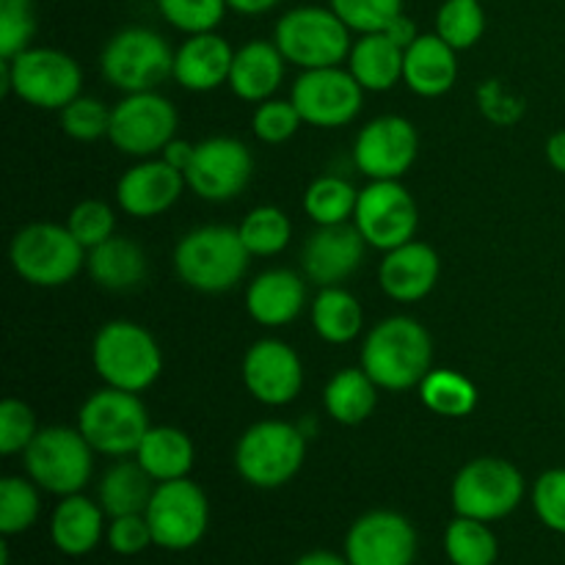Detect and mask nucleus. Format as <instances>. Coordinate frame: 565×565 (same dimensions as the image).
<instances>
[{"instance_id": "1", "label": "nucleus", "mask_w": 565, "mask_h": 565, "mask_svg": "<svg viewBox=\"0 0 565 565\" xmlns=\"http://www.w3.org/2000/svg\"><path fill=\"white\" fill-rule=\"evenodd\" d=\"M434 364V340L419 320L395 315L375 326L362 348V367L386 392H406L423 384Z\"/></svg>"}, {"instance_id": "2", "label": "nucleus", "mask_w": 565, "mask_h": 565, "mask_svg": "<svg viewBox=\"0 0 565 565\" xmlns=\"http://www.w3.org/2000/svg\"><path fill=\"white\" fill-rule=\"evenodd\" d=\"M248 248L241 232L232 226L210 224L191 230L174 248V270L191 290L230 292L243 281L248 270Z\"/></svg>"}, {"instance_id": "3", "label": "nucleus", "mask_w": 565, "mask_h": 565, "mask_svg": "<svg viewBox=\"0 0 565 565\" xmlns=\"http://www.w3.org/2000/svg\"><path fill=\"white\" fill-rule=\"evenodd\" d=\"M92 362L105 386L143 392L163 373V353L149 329L132 320H110L97 331Z\"/></svg>"}, {"instance_id": "4", "label": "nucleus", "mask_w": 565, "mask_h": 565, "mask_svg": "<svg viewBox=\"0 0 565 565\" xmlns=\"http://www.w3.org/2000/svg\"><path fill=\"white\" fill-rule=\"evenodd\" d=\"M83 72L72 55L55 47H28L0 58V92L44 110H61L81 97Z\"/></svg>"}, {"instance_id": "5", "label": "nucleus", "mask_w": 565, "mask_h": 565, "mask_svg": "<svg viewBox=\"0 0 565 565\" xmlns=\"http://www.w3.org/2000/svg\"><path fill=\"white\" fill-rule=\"evenodd\" d=\"M307 434L285 419H263L241 436L235 469L254 489H281L307 461Z\"/></svg>"}, {"instance_id": "6", "label": "nucleus", "mask_w": 565, "mask_h": 565, "mask_svg": "<svg viewBox=\"0 0 565 565\" xmlns=\"http://www.w3.org/2000/svg\"><path fill=\"white\" fill-rule=\"evenodd\" d=\"M351 28L326 6H298L276 22L274 42L287 64L301 70L340 66L351 55Z\"/></svg>"}, {"instance_id": "7", "label": "nucleus", "mask_w": 565, "mask_h": 565, "mask_svg": "<svg viewBox=\"0 0 565 565\" xmlns=\"http://www.w3.org/2000/svg\"><path fill=\"white\" fill-rule=\"evenodd\" d=\"M14 274L33 287L70 285L86 265V248L77 243L70 226L39 224L22 226L9 246Z\"/></svg>"}, {"instance_id": "8", "label": "nucleus", "mask_w": 565, "mask_h": 565, "mask_svg": "<svg viewBox=\"0 0 565 565\" xmlns=\"http://www.w3.org/2000/svg\"><path fill=\"white\" fill-rule=\"evenodd\" d=\"M22 463L33 483L55 497L81 494L94 472V450L77 428L50 425L39 428L22 452Z\"/></svg>"}, {"instance_id": "9", "label": "nucleus", "mask_w": 565, "mask_h": 565, "mask_svg": "<svg viewBox=\"0 0 565 565\" xmlns=\"http://www.w3.org/2000/svg\"><path fill=\"white\" fill-rule=\"evenodd\" d=\"M174 55L158 31L132 25L108 39L99 55V70L119 92H154L166 77H174Z\"/></svg>"}, {"instance_id": "10", "label": "nucleus", "mask_w": 565, "mask_h": 565, "mask_svg": "<svg viewBox=\"0 0 565 565\" xmlns=\"http://www.w3.org/2000/svg\"><path fill=\"white\" fill-rule=\"evenodd\" d=\"M524 475L511 461L497 456L472 458L458 469L452 480L450 500L456 516L480 519V522H500L511 516L524 500Z\"/></svg>"}, {"instance_id": "11", "label": "nucleus", "mask_w": 565, "mask_h": 565, "mask_svg": "<svg viewBox=\"0 0 565 565\" xmlns=\"http://www.w3.org/2000/svg\"><path fill=\"white\" fill-rule=\"evenodd\" d=\"M149 428L152 425H149V414L141 397L136 392L114 390V386H105V390L88 395L77 414V430L86 436L92 450L99 456H136Z\"/></svg>"}, {"instance_id": "12", "label": "nucleus", "mask_w": 565, "mask_h": 565, "mask_svg": "<svg viewBox=\"0 0 565 565\" xmlns=\"http://www.w3.org/2000/svg\"><path fill=\"white\" fill-rule=\"evenodd\" d=\"M143 516L152 530L154 546L166 552H188L207 533L210 502L193 480H166L154 486Z\"/></svg>"}, {"instance_id": "13", "label": "nucleus", "mask_w": 565, "mask_h": 565, "mask_svg": "<svg viewBox=\"0 0 565 565\" xmlns=\"http://www.w3.org/2000/svg\"><path fill=\"white\" fill-rule=\"evenodd\" d=\"M180 116L171 99L158 92L127 94L110 114L108 138L121 154L152 158L177 138Z\"/></svg>"}, {"instance_id": "14", "label": "nucleus", "mask_w": 565, "mask_h": 565, "mask_svg": "<svg viewBox=\"0 0 565 565\" xmlns=\"http://www.w3.org/2000/svg\"><path fill=\"white\" fill-rule=\"evenodd\" d=\"M353 224L367 246L392 252L417 237L419 207L401 180H370V185L359 191Z\"/></svg>"}, {"instance_id": "15", "label": "nucleus", "mask_w": 565, "mask_h": 565, "mask_svg": "<svg viewBox=\"0 0 565 565\" xmlns=\"http://www.w3.org/2000/svg\"><path fill=\"white\" fill-rule=\"evenodd\" d=\"M290 99L303 125L334 130L356 119L364 105V88L359 86L351 70L323 66V70H303L292 86Z\"/></svg>"}, {"instance_id": "16", "label": "nucleus", "mask_w": 565, "mask_h": 565, "mask_svg": "<svg viewBox=\"0 0 565 565\" xmlns=\"http://www.w3.org/2000/svg\"><path fill=\"white\" fill-rule=\"evenodd\" d=\"M254 174L252 149L232 136H215L196 143L185 182L199 199L207 202H230L241 196Z\"/></svg>"}, {"instance_id": "17", "label": "nucleus", "mask_w": 565, "mask_h": 565, "mask_svg": "<svg viewBox=\"0 0 565 565\" xmlns=\"http://www.w3.org/2000/svg\"><path fill=\"white\" fill-rule=\"evenodd\" d=\"M419 535L397 511H370L351 524L342 555L351 565H414Z\"/></svg>"}, {"instance_id": "18", "label": "nucleus", "mask_w": 565, "mask_h": 565, "mask_svg": "<svg viewBox=\"0 0 565 565\" xmlns=\"http://www.w3.org/2000/svg\"><path fill=\"white\" fill-rule=\"evenodd\" d=\"M419 154V132L406 116H379L359 130L353 163L370 180H401Z\"/></svg>"}, {"instance_id": "19", "label": "nucleus", "mask_w": 565, "mask_h": 565, "mask_svg": "<svg viewBox=\"0 0 565 565\" xmlns=\"http://www.w3.org/2000/svg\"><path fill=\"white\" fill-rule=\"evenodd\" d=\"M243 384L263 406H287L303 390L301 356L281 340H257L243 356Z\"/></svg>"}, {"instance_id": "20", "label": "nucleus", "mask_w": 565, "mask_h": 565, "mask_svg": "<svg viewBox=\"0 0 565 565\" xmlns=\"http://www.w3.org/2000/svg\"><path fill=\"white\" fill-rule=\"evenodd\" d=\"M364 252H367V241L356 230V224L318 226L303 243V276L318 287H337L362 268Z\"/></svg>"}, {"instance_id": "21", "label": "nucleus", "mask_w": 565, "mask_h": 565, "mask_svg": "<svg viewBox=\"0 0 565 565\" xmlns=\"http://www.w3.org/2000/svg\"><path fill=\"white\" fill-rule=\"evenodd\" d=\"M185 185V174L163 158H143L121 174L116 185V202L132 218H158L174 207Z\"/></svg>"}, {"instance_id": "22", "label": "nucleus", "mask_w": 565, "mask_h": 565, "mask_svg": "<svg viewBox=\"0 0 565 565\" xmlns=\"http://www.w3.org/2000/svg\"><path fill=\"white\" fill-rule=\"evenodd\" d=\"M441 274V259L434 246L423 241H408L384 252L379 268L381 290L401 303H417L436 287Z\"/></svg>"}, {"instance_id": "23", "label": "nucleus", "mask_w": 565, "mask_h": 565, "mask_svg": "<svg viewBox=\"0 0 565 565\" xmlns=\"http://www.w3.org/2000/svg\"><path fill=\"white\" fill-rule=\"evenodd\" d=\"M235 50L215 31L193 33L180 44L174 55V81L185 92H215L221 83H230Z\"/></svg>"}, {"instance_id": "24", "label": "nucleus", "mask_w": 565, "mask_h": 565, "mask_svg": "<svg viewBox=\"0 0 565 565\" xmlns=\"http://www.w3.org/2000/svg\"><path fill=\"white\" fill-rule=\"evenodd\" d=\"M303 307H307V281L296 270H265L246 290L248 315L268 329L292 323L303 312Z\"/></svg>"}, {"instance_id": "25", "label": "nucleus", "mask_w": 565, "mask_h": 565, "mask_svg": "<svg viewBox=\"0 0 565 565\" xmlns=\"http://www.w3.org/2000/svg\"><path fill=\"white\" fill-rule=\"evenodd\" d=\"M458 50H452L439 33H419L406 47L403 83L419 97H441L458 81Z\"/></svg>"}, {"instance_id": "26", "label": "nucleus", "mask_w": 565, "mask_h": 565, "mask_svg": "<svg viewBox=\"0 0 565 565\" xmlns=\"http://www.w3.org/2000/svg\"><path fill=\"white\" fill-rule=\"evenodd\" d=\"M103 505L83 494L61 497L50 519V539L53 546L66 557H83L99 546L108 527H105Z\"/></svg>"}, {"instance_id": "27", "label": "nucleus", "mask_w": 565, "mask_h": 565, "mask_svg": "<svg viewBox=\"0 0 565 565\" xmlns=\"http://www.w3.org/2000/svg\"><path fill=\"white\" fill-rule=\"evenodd\" d=\"M285 64L287 58L276 42H254L243 44L235 50V61H232L230 72V88L235 97L246 99V103H265L276 94V88L285 81Z\"/></svg>"}, {"instance_id": "28", "label": "nucleus", "mask_w": 565, "mask_h": 565, "mask_svg": "<svg viewBox=\"0 0 565 565\" xmlns=\"http://www.w3.org/2000/svg\"><path fill=\"white\" fill-rule=\"evenodd\" d=\"M403 61L406 50L386 33H362L348 55V70L364 92H390L403 81Z\"/></svg>"}, {"instance_id": "29", "label": "nucleus", "mask_w": 565, "mask_h": 565, "mask_svg": "<svg viewBox=\"0 0 565 565\" xmlns=\"http://www.w3.org/2000/svg\"><path fill=\"white\" fill-rule=\"evenodd\" d=\"M94 285L110 292H127L147 279V254L130 237H108L86 257Z\"/></svg>"}, {"instance_id": "30", "label": "nucleus", "mask_w": 565, "mask_h": 565, "mask_svg": "<svg viewBox=\"0 0 565 565\" xmlns=\"http://www.w3.org/2000/svg\"><path fill=\"white\" fill-rule=\"evenodd\" d=\"M136 461L147 469L154 483H166V480H180L191 475L196 450L185 430L154 425L138 445Z\"/></svg>"}, {"instance_id": "31", "label": "nucleus", "mask_w": 565, "mask_h": 565, "mask_svg": "<svg viewBox=\"0 0 565 565\" xmlns=\"http://www.w3.org/2000/svg\"><path fill=\"white\" fill-rule=\"evenodd\" d=\"M154 480L138 461H116L99 480V505L108 513V519L130 516V513L147 511L149 500L154 494Z\"/></svg>"}, {"instance_id": "32", "label": "nucleus", "mask_w": 565, "mask_h": 565, "mask_svg": "<svg viewBox=\"0 0 565 565\" xmlns=\"http://www.w3.org/2000/svg\"><path fill=\"white\" fill-rule=\"evenodd\" d=\"M379 406V384L364 367H345L326 384L323 408L340 425H362Z\"/></svg>"}, {"instance_id": "33", "label": "nucleus", "mask_w": 565, "mask_h": 565, "mask_svg": "<svg viewBox=\"0 0 565 565\" xmlns=\"http://www.w3.org/2000/svg\"><path fill=\"white\" fill-rule=\"evenodd\" d=\"M312 326L320 340L331 345H348L359 337L364 326L362 303L345 287H320L312 301Z\"/></svg>"}, {"instance_id": "34", "label": "nucleus", "mask_w": 565, "mask_h": 565, "mask_svg": "<svg viewBox=\"0 0 565 565\" xmlns=\"http://www.w3.org/2000/svg\"><path fill=\"white\" fill-rule=\"evenodd\" d=\"M419 397H423L428 412L447 419L467 417L478 406L475 384L467 375L456 373V370H430L423 384H419Z\"/></svg>"}, {"instance_id": "35", "label": "nucleus", "mask_w": 565, "mask_h": 565, "mask_svg": "<svg viewBox=\"0 0 565 565\" xmlns=\"http://www.w3.org/2000/svg\"><path fill=\"white\" fill-rule=\"evenodd\" d=\"M359 191L345 177L326 174L318 177L303 193V210L318 226L348 224L356 213Z\"/></svg>"}, {"instance_id": "36", "label": "nucleus", "mask_w": 565, "mask_h": 565, "mask_svg": "<svg viewBox=\"0 0 565 565\" xmlns=\"http://www.w3.org/2000/svg\"><path fill=\"white\" fill-rule=\"evenodd\" d=\"M445 552L452 565H494L500 557V544L489 522L456 516L445 530Z\"/></svg>"}, {"instance_id": "37", "label": "nucleus", "mask_w": 565, "mask_h": 565, "mask_svg": "<svg viewBox=\"0 0 565 565\" xmlns=\"http://www.w3.org/2000/svg\"><path fill=\"white\" fill-rule=\"evenodd\" d=\"M237 232L252 257H276L290 243L292 224L285 210L274 207V204H259V207L248 210Z\"/></svg>"}, {"instance_id": "38", "label": "nucleus", "mask_w": 565, "mask_h": 565, "mask_svg": "<svg viewBox=\"0 0 565 565\" xmlns=\"http://www.w3.org/2000/svg\"><path fill=\"white\" fill-rule=\"evenodd\" d=\"M39 486L31 478H9L0 480V533L6 539L22 535L39 522L42 513V497Z\"/></svg>"}, {"instance_id": "39", "label": "nucleus", "mask_w": 565, "mask_h": 565, "mask_svg": "<svg viewBox=\"0 0 565 565\" xmlns=\"http://www.w3.org/2000/svg\"><path fill=\"white\" fill-rule=\"evenodd\" d=\"M436 33L452 50H469L483 39V0H445L436 11Z\"/></svg>"}, {"instance_id": "40", "label": "nucleus", "mask_w": 565, "mask_h": 565, "mask_svg": "<svg viewBox=\"0 0 565 565\" xmlns=\"http://www.w3.org/2000/svg\"><path fill=\"white\" fill-rule=\"evenodd\" d=\"M158 9L169 25L193 36V33L215 31L230 3L226 0H158Z\"/></svg>"}, {"instance_id": "41", "label": "nucleus", "mask_w": 565, "mask_h": 565, "mask_svg": "<svg viewBox=\"0 0 565 565\" xmlns=\"http://www.w3.org/2000/svg\"><path fill=\"white\" fill-rule=\"evenodd\" d=\"M331 9L351 31L362 36V33H384L403 14V0H331Z\"/></svg>"}, {"instance_id": "42", "label": "nucleus", "mask_w": 565, "mask_h": 565, "mask_svg": "<svg viewBox=\"0 0 565 565\" xmlns=\"http://www.w3.org/2000/svg\"><path fill=\"white\" fill-rule=\"evenodd\" d=\"M61 114V130L75 141H97V138L108 136L110 130V114L114 108L97 97H75Z\"/></svg>"}, {"instance_id": "43", "label": "nucleus", "mask_w": 565, "mask_h": 565, "mask_svg": "<svg viewBox=\"0 0 565 565\" xmlns=\"http://www.w3.org/2000/svg\"><path fill=\"white\" fill-rule=\"evenodd\" d=\"M36 33L33 0H0V58H14L31 47Z\"/></svg>"}, {"instance_id": "44", "label": "nucleus", "mask_w": 565, "mask_h": 565, "mask_svg": "<svg viewBox=\"0 0 565 565\" xmlns=\"http://www.w3.org/2000/svg\"><path fill=\"white\" fill-rule=\"evenodd\" d=\"M66 226H70L72 235L77 237L86 252L97 248L99 243H105L108 237H114L116 230V215L110 210L108 202L103 199H86V202L75 204V210L66 218Z\"/></svg>"}, {"instance_id": "45", "label": "nucleus", "mask_w": 565, "mask_h": 565, "mask_svg": "<svg viewBox=\"0 0 565 565\" xmlns=\"http://www.w3.org/2000/svg\"><path fill=\"white\" fill-rule=\"evenodd\" d=\"M303 125L301 114L292 105V99H265L257 105L252 116L254 136L263 143H285L290 141Z\"/></svg>"}, {"instance_id": "46", "label": "nucleus", "mask_w": 565, "mask_h": 565, "mask_svg": "<svg viewBox=\"0 0 565 565\" xmlns=\"http://www.w3.org/2000/svg\"><path fill=\"white\" fill-rule=\"evenodd\" d=\"M36 434L39 425L33 408L17 397H6L0 403V452L3 456L25 452V447L31 445Z\"/></svg>"}, {"instance_id": "47", "label": "nucleus", "mask_w": 565, "mask_h": 565, "mask_svg": "<svg viewBox=\"0 0 565 565\" xmlns=\"http://www.w3.org/2000/svg\"><path fill=\"white\" fill-rule=\"evenodd\" d=\"M533 508L546 530L565 535V469H546L535 480Z\"/></svg>"}, {"instance_id": "48", "label": "nucleus", "mask_w": 565, "mask_h": 565, "mask_svg": "<svg viewBox=\"0 0 565 565\" xmlns=\"http://www.w3.org/2000/svg\"><path fill=\"white\" fill-rule=\"evenodd\" d=\"M105 541H108L110 550L121 557H136L154 544L152 530H149V522L143 513H130V516L110 519Z\"/></svg>"}, {"instance_id": "49", "label": "nucleus", "mask_w": 565, "mask_h": 565, "mask_svg": "<svg viewBox=\"0 0 565 565\" xmlns=\"http://www.w3.org/2000/svg\"><path fill=\"white\" fill-rule=\"evenodd\" d=\"M478 105L480 114L491 121V125L511 127L524 116V99L516 97L511 88L502 81H486L478 88Z\"/></svg>"}, {"instance_id": "50", "label": "nucleus", "mask_w": 565, "mask_h": 565, "mask_svg": "<svg viewBox=\"0 0 565 565\" xmlns=\"http://www.w3.org/2000/svg\"><path fill=\"white\" fill-rule=\"evenodd\" d=\"M193 154H196V143L185 141V138H174V141H171L169 147L160 152V158H163L169 166H174L177 171H182V174H185L188 166H191V160H193Z\"/></svg>"}, {"instance_id": "51", "label": "nucleus", "mask_w": 565, "mask_h": 565, "mask_svg": "<svg viewBox=\"0 0 565 565\" xmlns=\"http://www.w3.org/2000/svg\"><path fill=\"white\" fill-rule=\"evenodd\" d=\"M384 33H386V36L392 39V42H397V44H401L403 50H406L408 44H412L414 39L419 36L417 25H414V20H412V17H406V14H401V17H397V20L392 22V25L386 28Z\"/></svg>"}, {"instance_id": "52", "label": "nucleus", "mask_w": 565, "mask_h": 565, "mask_svg": "<svg viewBox=\"0 0 565 565\" xmlns=\"http://www.w3.org/2000/svg\"><path fill=\"white\" fill-rule=\"evenodd\" d=\"M546 160L552 163V169L565 174V130H557L550 136V141H546Z\"/></svg>"}, {"instance_id": "53", "label": "nucleus", "mask_w": 565, "mask_h": 565, "mask_svg": "<svg viewBox=\"0 0 565 565\" xmlns=\"http://www.w3.org/2000/svg\"><path fill=\"white\" fill-rule=\"evenodd\" d=\"M226 3H230V9L237 11V14L257 17V14H265V11L276 9L281 0H226Z\"/></svg>"}, {"instance_id": "54", "label": "nucleus", "mask_w": 565, "mask_h": 565, "mask_svg": "<svg viewBox=\"0 0 565 565\" xmlns=\"http://www.w3.org/2000/svg\"><path fill=\"white\" fill-rule=\"evenodd\" d=\"M292 565H351V563H348L345 555H337V552L315 550V552H307V555L298 557Z\"/></svg>"}]
</instances>
